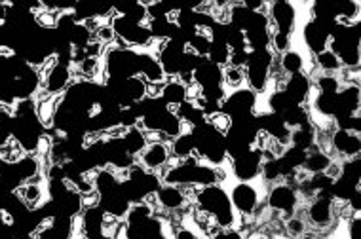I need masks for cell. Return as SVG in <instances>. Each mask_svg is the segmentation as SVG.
I'll list each match as a JSON object with an SVG mask.
<instances>
[{
    "instance_id": "cell-24",
    "label": "cell",
    "mask_w": 361,
    "mask_h": 239,
    "mask_svg": "<svg viewBox=\"0 0 361 239\" xmlns=\"http://www.w3.org/2000/svg\"><path fill=\"white\" fill-rule=\"evenodd\" d=\"M139 76L147 84H162L166 74L162 71L158 57H155V55H150L147 52H139Z\"/></svg>"
},
{
    "instance_id": "cell-9",
    "label": "cell",
    "mask_w": 361,
    "mask_h": 239,
    "mask_svg": "<svg viewBox=\"0 0 361 239\" xmlns=\"http://www.w3.org/2000/svg\"><path fill=\"white\" fill-rule=\"evenodd\" d=\"M187 52V44L183 40H162L158 48V61L164 74L179 76L183 71V57Z\"/></svg>"
},
{
    "instance_id": "cell-3",
    "label": "cell",
    "mask_w": 361,
    "mask_h": 239,
    "mask_svg": "<svg viewBox=\"0 0 361 239\" xmlns=\"http://www.w3.org/2000/svg\"><path fill=\"white\" fill-rule=\"evenodd\" d=\"M331 52L335 53L342 67L357 69L360 67V25H341L336 23L329 39Z\"/></svg>"
},
{
    "instance_id": "cell-31",
    "label": "cell",
    "mask_w": 361,
    "mask_h": 239,
    "mask_svg": "<svg viewBox=\"0 0 361 239\" xmlns=\"http://www.w3.org/2000/svg\"><path fill=\"white\" fill-rule=\"evenodd\" d=\"M331 163H333V158L325 150H312L306 154V162H304L303 169L310 175L325 173L331 168Z\"/></svg>"
},
{
    "instance_id": "cell-22",
    "label": "cell",
    "mask_w": 361,
    "mask_h": 239,
    "mask_svg": "<svg viewBox=\"0 0 361 239\" xmlns=\"http://www.w3.org/2000/svg\"><path fill=\"white\" fill-rule=\"evenodd\" d=\"M99 207H101V211H103L105 214H109V217H114V219L122 220V217L128 214L131 203L126 200V196L120 192V186H118L114 192H110V194H107V196H101V200H99Z\"/></svg>"
},
{
    "instance_id": "cell-7",
    "label": "cell",
    "mask_w": 361,
    "mask_h": 239,
    "mask_svg": "<svg viewBox=\"0 0 361 239\" xmlns=\"http://www.w3.org/2000/svg\"><path fill=\"white\" fill-rule=\"evenodd\" d=\"M110 29L114 31V36L118 40H122L124 44L128 46H137V48H149L155 39L150 34L149 27L147 25H137L133 21L126 20L118 13L110 15Z\"/></svg>"
},
{
    "instance_id": "cell-45",
    "label": "cell",
    "mask_w": 361,
    "mask_h": 239,
    "mask_svg": "<svg viewBox=\"0 0 361 239\" xmlns=\"http://www.w3.org/2000/svg\"><path fill=\"white\" fill-rule=\"evenodd\" d=\"M316 88L320 90V93H331V95H335L336 91L341 90V80L335 74H322V76H317Z\"/></svg>"
},
{
    "instance_id": "cell-51",
    "label": "cell",
    "mask_w": 361,
    "mask_h": 239,
    "mask_svg": "<svg viewBox=\"0 0 361 239\" xmlns=\"http://www.w3.org/2000/svg\"><path fill=\"white\" fill-rule=\"evenodd\" d=\"M96 36H97V42H101V44H105V42H112V40L117 39V36H114V31L110 29V25L99 27V29L96 31Z\"/></svg>"
},
{
    "instance_id": "cell-5",
    "label": "cell",
    "mask_w": 361,
    "mask_h": 239,
    "mask_svg": "<svg viewBox=\"0 0 361 239\" xmlns=\"http://www.w3.org/2000/svg\"><path fill=\"white\" fill-rule=\"evenodd\" d=\"M105 72L109 80L139 76V52L131 48H110L105 55Z\"/></svg>"
},
{
    "instance_id": "cell-34",
    "label": "cell",
    "mask_w": 361,
    "mask_h": 239,
    "mask_svg": "<svg viewBox=\"0 0 361 239\" xmlns=\"http://www.w3.org/2000/svg\"><path fill=\"white\" fill-rule=\"evenodd\" d=\"M355 190H360V182L350 181L346 177H336L331 184V196H333V200L339 201H348Z\"/></svg>"
},
{
    "instance_id": "cell-4",
    "label": "cell",
    "mask_w": 361,
    "mask_h": 239,
    "mask_svg": "<svg viewBox=\"0 0 361 239\" xmlns=\"http://www.w3.org/2000/svg\"><path fill=\"white\" fill-rule=\"evenodd\" d=\"M194 141H196V158L206 160L211 165H223L226 156V144H225V135L213 128L211 123H204L200 128H194L192 130Z\"/></svg>"
},
{
    "instance_id": "cell-17",
    "label": "cell",
    "mask_w": 361,
    "mask_h": 239,
    "mask_svg": "<svg viewBox=\"0 0 361 239\" xmlns=\"http://www.w3.org/2000/svg\"><path fill=\"white\" fill-rule=\"evenodd\" d=\"M331 146L333 150H336L339 154L344 156V158H357L361 150V139L357 133H352V131L336 130L331 133L329 137Z\"/></svg>"
},
{
    "instance_id": "cell-26",
    "label": "cell",
    "mask_w": 361,
    "mask_h": 239,
    "mask_svg": "<svg viewBox=\"0 0 361 239\" xmlns=\"http://www.w3.org/2000/svg\"><path fill=\"white\" fill-rule=\"evenodd\" d=\"M120 186L118 175L110 168H101L93 171V188L99 196H107Z\"/></svg>"
},
{
    "instance_id": "cell-12",
    "label": "cell",
    "mask_w": 361,
    "mask_h": 239,
    "mask_svg": "<svg viewBox=\"0 0 361 239\" xmlns=\"http://www.w3.org/2000/svg\"><path fill=\"white\" fill-rule=\"evenodd\" d=\"M230 203H232L234 211L239 214H253L258 207V192L257 188L253 186L251 182H238L236 186L230 190Z\"/></svg>"
},
{
    "instance_id": "cell-48",
    "label": "cell",
    "mask_w": 361,
    "mask_h": 239,
    "mask_svg": "<svg viewBox=\"0 0 361 239\" xmlns=\"http://www.w3.org/2000/svg\"><path fill=\"white\" fill-rule=\"evenodd\" d=\"M272 48L276 50L277 53H285L291 50V34L284 33H272L270 36Z\"/></svg>"
},
{
    "instance_id": "cell-6",
    "label": "cell",
    "mask_w": 361,
    "mask_h": 239,
    "mask_svg": "<svg viewBox=\"0 0 361 239\" xmlns=\"http://www.w3.org/2000/svg\"><path fill=\"white\" fill-rule=\"evenodd\" d=\"M274 63V53L272 50H253L247 55V63H245V80L249 84V90L255 93H263L266 91L268 80H270V69Z\"/></svg>"
},
{
    "instance_id": "cell-32",
    "label": "cell",
    "mask_w": 361,
    "mask_h": 239,
    "mask_svg": "<svg viewBox=\"0 0 361 239\" xmlns=\"http://www.w3.org/2000/svg\"><path fill=\"white\" fill-rule=\"evenodd\" d=\"M15 194L20 196L23 203L27 205V209H39L42 200H44V192H42V186L40 184H34V182H25V184H21L18 190H15Z\"/></svg>"
},
{
    "instance_id": "cell-2",
    "label": "cell",
    "mask_w": 361,
    "mask_h": 239,
    "mask_svg": "<svg viewBox=\"0 0 361 239\" xmlns=\"http://www.w3.org/2000/svg\"><path fill=\"white\" fill-rule=\"evenodd\" d=\"M198 209L209 214L221 230H230L236 222V211H234L230 198L225 192V188L219 184H211V186H204L194 192Z\"/></svg>"
},
{
    "instance_id": "cell-38",
    "label": "cell",
    "mask_w": 361,
    "mask_h": 239,
    "mask_svg": "<svg viewBox=\"0 0 361 239\" xmlns=\"http://www.w3.org/2000/svg\"><path fill=\"white\" fill-rule=\"evenodd\" d=\"M207 61H211L213 65L217 67H226L228 65V59H230V48L226 46V42L223 40H211V48H209V53H207Z\"/></svg>"
},
{
    "instance_id": "cell-56",
    "label": "cell",
    "mask_w": 361,
    "mask_h": 239,
    "mask_svg": "<svg viewBox=\"0 0 361 239\" xmlns=\"http://www.w3.org/2000/svg\"><path fill=\"white\" fill-rule=\"evenodd\" d=\"M289 239H298V238H289Z\"/></svg>"
},
{
    "instance_id": "cell-53",
    "label": "cell",
    "mask_w": 361,
    "mask_h": 239,
    "mask_svg": "<svg viewBox=\"0 0 361 239\" xmlns=\"http://www.w3.org/2000/svg\"><path fill=\"white\" fill-rule=\"evenodd\" d=\"M175 239H198V235H196L192 230H188V228L183 226L175 232Z\"/></svg>"
},
{
    "instance_id": "cell-36",
    "label": "cell",
    "mask_w": 361,
    "mask_h": 239,
    "mask_svg": "<svg viewBox=\"0 0 361 239\" xmlns=\"http://www.w3.org/2000/svg\"><path fill=\"white\" fill-rule=\"evenodd\" d=\"M280 69L284 74L287 76H293V74H298V72H303L304 69V59L303 55L295 50H289V52L282 53V57H280Z\"/></svg>"
},
{
    "instance_id": "cell-40",
    "label": "cell",
    "mask_w": 361,
    "mask_h": 239,
    "mask_svg": "<svg viewBox=\"0 0 361 239\" xmlns=\"http://www.w3.org/2000/svg\"><path fill=\"white\" fill-rule=\"evenodd\" d=\"M316 65L322 69L323 74H335V72H339L342 69L341 61H339V57H336L331 50H325V52L317 53Z\"/></svg>"
},
{
    "instance_id": "cell-29",
    "label": "cell",
    "mask_w": 361,
    "mask_h": 239,
    "mask_svg": "<svg viewBox=\"0 0 361 239\" xmlns=\"http://www.w3.org/2000/svg\"><path fill=\"white\" fill-rule=\"evenodd\" d=\"M289 141L291 146H297V149L306 150V152L314 149V144H316V130H314L312 122L304 123V125H301L297 130L291 131Z\"/></svg>"
},
{
    "instance_id": "cell-33",
    "label": "cell",
    "mask_w": 361,
    "mask_h": 239,
    "mask_svg": "<svg viewBox=\"0 0 361 239\" xmlns=\"http://www.w3.org/2000/svg\"><path fill=\"white\" fill-rule=\"evenodd\" d=\"M12 165L23 184L32 181L37 175H40V162L37 160V156H32V154H25L23 158H21L20 162L12 163Z\"/></svg>"
},
{
    "instance_id": "cell-54",
    "label": "cell",
    "mask_w": 361,
    "mask_h": 239,
    "mask_svg": "<svg viewBox=\"0 0 361 239\" xmlns=\"http://www.w3.org/2000/svg\"><path fill=\"white\" fill-rule=\"evenodd\" d=\"M211 239H242V235H239V232H234V230H221V232Z\"/></svg>"
},
{
    "instance_id": "cell-23",
    "label": "cell",
    "mask_w": 361,
    "mask_h": 239,
    "mask_svg": "<svg viewBox=\"0 0 361 239\" xmlns=\"http://www.w3.org/2000/svg\"><path fill=\"white\" fill-rule=\"evenodd\" d=\"M155 196L158 205L164 207L166 211H179L180 207L187 203V194L173 184H162Z\"/></svg>"
},
{
    "instance_id": "cell-37",
    "label": "cell",
    "mask_w": 361,
    "mask_h": 239,
    "mask_svg": "<svg viewBox=\"0 0 361 239\" xmlns=\"http://www.w3.org/2000/svg\"><path fill=\"white\" fill-rule=\"evenodd\" d=\"M282 120H284V123L287 125V128H293V130H297V128H301V125H304V123H310L312 120H310L308 116V110L304 109V107H301V104H293L291 109H287L282 114Z\"/></svg>"
},
{
    "instance_id": "cell-46",
    "label": "cell",
    "mask_w": 361,
    "mask_h": 239,
    "mask_svg": "<svg viewBox=\"0 0 361 239\" xmlns=\"http://www.w3.org/2000/svg\"><path fill=\"white\" fill-rule=\"evenodd\" d=\"M261 175L266 182H274L277 179H282L280 175V165H277V158H272V160H263L261 163Z\"/></svg>"
},
{
    "instance_id": "cell-1",
    "label": "cell",
    "mask_w": 361,
    "mask_h": 239,
    "mask_svg": "<svg viewBox=\"0 0 361 239\" xmlns=\"http://www.w3.org/2000/svg\"><path fill=\"white\" fill-rule=\"evenodd\" d=\"M164 181L173 186H211L219 182V171L217 168L200 163V158L190 156L187 160L169 165L164 171Z\"/></svg>"
},
{
    "instance_id": "cell-21",
    "label": "cell",
    "mask_w": 361,
    "mask_h": 239,
    "mask_svg": "<svg viewBox=\"0 0 361 239\" xmlns=\"http://www.w3.org/2000/svg\"><path fill=\"white\" fill-rule=\"evenodd\" d=\"M333 198L331 196H316L308 207V220L317 228L329 226L333 220Z\"/></svg>"
},
{
    "instance_id": "cell-47",
    "label": "cell",
    "mask_w": 361,
    "mask_h": 239,
    "mask_svg": "<svg viewBox=\"0 0 361 239\" xmlns=\"http://www.w3.org/2000/svg\"><path fill=\"white\" fill-rule=\"evenodd\" d=\"M335 122H336V130L352 131V133H357V135H360V131H361V118H360V114H355V116L335 118Z\"/></svg>"
},
{
    "instance_id": "cell-19",
    "label": "cell",
    "mask_w": 361,
    "mask_h": 239,
    "mask_svg": "<svg viewBox=\"0 0 361 239\" xmlns=\"http://www.w3.org/2000/svg\"><path fill=\"white\" fill-rule=\"evenodd\" d=\"M72 72L71 67L55 65L52 71L48 72V76L44 78V82L40 84V88L48 93V95H61L67 91V88L71 86Z\"/></svg>"
},
{
    "instance_id": "cell-11",
    "label": "cell",
    "mask_w": 361,
    "mask_h": 239,
    "mask_svg": "<svg viewBox=\"0 0 361 239\" xmlns=\"http://www.w3.org/2000/svg\"><path fill=\"white\" fill-rule=\"evenodd\" d=\"M268 8H270V12L266 15H268V21H270V29L272 27L276 29L274 33H293V27H295V21H297L295 6L291 2H285V0H277V2H272Z\"/></svg>"
},
{
    "instance_id": "cell-27",
    "label": "cell",
    "mask_w": 361,
    "mask_h": 239,
    "mask_svg": "<svg viewBox=\"0 0 361 239\" xmlns=\"http://www.w3.org/2000/svg\"><path fill=\"white\" fill-rule=\"evenodd\" d=\"M169 152L179 160H187L196 154V141H194L192 131H183L179 137H175L169 146Z\"/></svg>"
},
{
    "instance_id": "cell-44",
    "label": "cell",
    "mask_w": 361,
    "mask_h": 239,
    "mask_svg": "<svg viewBox=\"0 0 361 239\" xmlns=\"http://www.w3.org/2000/svg\"><path fill=\"white\" fill-rule=\"evenodd\" d=\"M245 82V71L244 69H236V67L226 65L223 69V84L232 88V90H239Z\"/></svg>"
},
{
    "instance_id": "cell-8",
    "label": "cell",
    "mask_w": 361,
    "mask_h": 239,
    "mask_svg": "<svg viewBox=\"0 0 361 239\" xmlns=\"http://www.w3.org/2000/svg\"><path fill=\"white\" fill-rule=\"evenodd\" d=\"M255 107H257V93L249 90V88H239V90H234L230 95H226L223 99L221 112L226 114L230 120H236V118L255 114Z\"/></svg>"
},
{
    "instance_id": "cell-42",
    "label": "cell",
    "mask_w": 361,
    "mask_h": 239,
    "mask_svg": "<svg viewBox=\"0 0 361 239\" xmlns=\"http://www.w3.org/2000/svg\"><path fill=\"white\" fill-rule=\"evenodd\" d=\"M23 156H25V152H23V149H21L20 144L13 141V139H10V141L4 142V144L0 146V160L10 163V165L15 162H20Z\"/></svg>"
},
{
    "instance_id": "cell-14",
    "label": "cell",
    "mask_w": 361,
    "mask_h": 239,
    "mask_svg": "<svg viewBox=\"0 0 361 239\" xmlns=\"http://www.w3.org/2000/svg\"><path fill=\"white\" fill-rule=\"evenodd\" d=\"M297 203L298 194L291 184H277V186H272V190L268 192V207L272 211H280V213L291 217L297 209Z\"/></svg>"
},
{
    "instance_id": "cell-28",
    "label": "cell",
    "mask_w": 361,
    "mask_h": 239,
    "mask_svg": "<svg viewBox=\"0 0 361 239\" xmlns=\"http://www.w3.org/2000/svg\"><path fill=\"white\" fill-rule=\"evenodd\" d=\"M114 8V13L122 15L126 20L133 21L137 25H145V21L149 20V13H147V6L143 2H122V4H117Z\"/></svg>"
},
{
    "instance_id": "cell-43",
    "label": "cell",
    "mask_w": 361,
    "mask_h": 239,
    "mask_svg": "<svg viewBox=\"0 0 361 239\" xmlns=\"http://www.w3.org/2000/svg\"><path fill=\"white\" fill-rule=\"evenodd\" d=\"M293 101H291L287 95H285L282 90H276L272 93L270 97H268V107H270V112L272 114H277V116H282L285 110L291 109L293 107Z\"/></svg>"
},
{
    "instance_id": "cell-50",
    "label": "cell",
    "mask_w": 361,
    "mask_h": 239,
    "mask_svg": "<svg viewBox=\"0 0 361 239\" xmlns=\"http://www.w3.org/2000/svg\"><path fill=\"white\" fill-rule=\"evenodd\" d=\"M348 235H350V239H361V217H360V213H355L354 217H350Z\"/></svg>"
},
{
    "instance_id": "cell-49",
    "label": "cell",
    "mask_w": 361,
    "mask_h": 239,
    "mask_svg": "<svg viewBox=\"0 0 361 239\" xmlns=\"http://www.w3.org/2000/svg\"><path fill=\"white\" fill-rule=\"evenodd\" d=\"M306 230V224H304V220L297 219V217H293V219L287 220V232L293 235V238H301Z\"/></svg>"
},
{
    "instance_id": "cell-20",
    "label": "cell",
    "mask_w": 361,
    "mask_h": 239,
    "mask_svg": "<svg viewBox=\"0 0 361 239\" xmlns=\"http://www.w3.org/2000/svg\"><path fill=\"white\" fill-rule=\"evenodd\" d=\"M192 80H194V84L198 86L200 90L225 86L223 84V69L217 65H213L211 61H207L206 57L202 59L200 65L194 69Z\"/></svg>"
},
{
    "instance_id": "cell-55",
    "label": "cell",
    "mask_w": 361,
    "mask_h": 239,
    "mask_svg": "<svg viewBox=\"0 0 361 239\" xmlns=\"http://www.w3.org/2000/svg\"><path fill=\"white\" fill-rule=\"evenodd\" d=\"M265 239H276V238H265Z\"/></svg>"
},
{
    "instance_id": "cell-41",
    "label": "cell",
    "mask_w": 361,
    "mask_h": 239,
    "mask_svg": "<svg viewBox=\"0 0 361 239\" xmlns=\"http://www.w3.org/2000/svg\"><path fill=\"white\" fill-rule=\"evenodd\" d=\"M143 239H169L162 219H158V217L152 214V217L145 222V226H143Z\"/></svg>"
},
{
    "instance_id": "cell-52",
    "label": "cell",
    "mask_w": 361,
    "mask_h": 239,
    "mask_svg": "<svg viewBox=\"0 0 361 239\" xmlns=\"http://www.w3.org/2000/svg\"><path fill=\"white\" fill-rule=\"evenodd\" d=\"M348 205H350V211H354V213H360L361 211V192L360 190H355L354 196L348 200Z\"/></svg>"
},
{
    "instance_id": "cell-39",
    "label": "cell",
    "mask_w": 361,
    "mask_h": 239,
    "mask_svg": "<svg viewBox=\"0 0 361 239\" xmlns=\"http://www.w3.org/2000/svg\"><path fill=\"white\" fill-rule=\"evenodd\" d=\"M314 110L323 118H335L336 116V93H317L314 99Z\"/></svg>"
},
{
    "instance_id": "cell-30",
    "label": "cell",
    "mask_w": 361,
    "mask_h": 239,
    "mask_svg": "<svg viewBox=\"0 0 361 239\" xmlns=\"http://www.w3.org/2000/svg\"><path fill=\"white\" fill-rule=\"evenodd\" d=\"M122 142L126 150H128L129 154L133 156H139L143 150L147 149V144H149V139H147V133L141 130V128H129L126 130V133L122 135Z\"/></svg>"
},
{
    "instance_id": "cell-18",
    "label": "cell",
    "mask_w": 361,
    "mask_h": 239,
    "mask_svg": "<svg viewBox=\"0 0 361 239\" xmlns=\"http://www.w3.org/2000/svg\"><path fill=\"white\" fill-rule=\"evenodd\" d=\"M360 114V88L348 84L336 91V116H355Z\"/></svg>"
},
{
    "instance_id": "cell-16",
    "label": "cell",
    "mask_w": 361,
    "mask_h": 239,
    "mask_svg": "<svg viewBox=\"0 0 361 239\" xmlns=\"http://www.w3.org/2000/svg\"><path fill=\"white\" fill-rule=\"evenodd\" d=\"M310 90H312V82H310L308 74H304V72L287 76L285 78L284 86H282V91H284L285 95H287L293 103L301 104V107L308 101Z\"/></svg>"
},
{
    "instance_id": "cell-35",
    "label": "cell",
    "mask_w": 361,
    "mask_h": 239,
    "mask_svg": "<svg viewBox=\"0 0 361 239\" xmlns=\"http://www.w3.org/2000/svg\"><path fill=\"white\" fill-rule=\"evenodd\" d=\"M67 40H69V44H71V48H74V50H86V48L93 42V33H91L84 23H77V25L71 29V33H69Z\"/></svg>"
},
{
    "instance_id": "cell-15",
    "label": "cell",
    "mask_w": 361,
    "mask_h": 239,
    "mask_svg": "<svg viewBox=\"0 0 361 239\" xmlns=\"http://www.w3.org/2000/svg\"><path fill=\"white\" fill-rule=\"evenodd\" d=\"M141 165L147 171H158V169L166 168L171 160V152L166 142H149L147 149L143 150L141 154Z\"/></svg>"
},
{
    "instance_id": "cell-10",
    "label": "cell",
    "mask_w": 361,
    "mask_h": 239,
    "mask_svg": "<svg viewBox=\"0 0 361 239\" xmlns=\"http://www.w3.org/2000/svg\"><path fill=\"white\" fill-rule=\"evenodd\" d=\"M263 163V150L253 146L249 152L238 156L232 160V173L239 182H251L261 175Z\"/></svg>"
},
{
    "instance_id": "cell-13",
    "label": "cell",
    "mask_w": 361,
    "mask_h": 239,
    "mask_svg": "<svg viewBox=\"0 0 361 239\" xmlns=\"http://www.w3.org/2000/svg\"><path fill=\"white\" fill-rule=\"evenodd\" d=\"M335 27L323 25V23H317V21L310 20L303 29L304 44H306V48H308L310 52L314 53V55L325 52V50L329 48L331 33H333Z\"/></svg>"
},
{
    "instance_id": "cell-25",
    "label": "cell",
    "mask_w": 361,
    "mask_h": 239,
    "mask_svg": "<svg viewBox=\"0 0 361 239\" xmlns=\"http://www.w3.org/2000/svg\"><path fill=\"white\" fill-rule=\"evenodd\" d=\"M160 99L168 109L175 110L179 104L187 101V86L179 82V80H171V82H164L162 88Z\"/></svg>"
}]
</instances>
